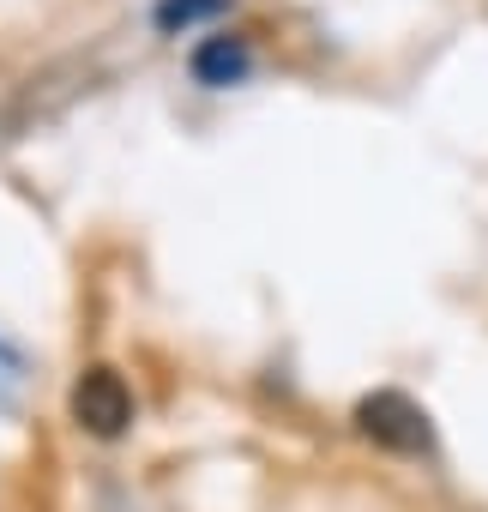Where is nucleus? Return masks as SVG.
<instances>
[{
    "label": "nucleus",
    "instance_id": "nucleus-2",
    "mask_svg": "<svg viewBox=\"0 0 488 512\" xmlns=\"http://www.w3.org/2000/svg\"><path fill=\"white\" fill-rule=\"evenodd\" d=\"M73 422H79L85 434H97V440L127 434V422H133V392H127V380H121L115 368L79 374V386H73Z\"/></svg>",
    "mask_w": 488,
    "mask_h": 512
},
{
    "label": "nucleus",
    "instance_id": "nucleus-4",
    "mask_svg": "<svg viewBox=\"0 0 488 512\" xmlns=\"http://www.w3.org/2000/svg\"><path fill=\"white\" fill-rule=\"evenodd\" d=\"M229 13V0H157V25L163 31H193L199 19Z\"/></svg>",
    "mask_w": 488,
    "mask_h": 512
},
{
    "label": "nucleus",
    "instance_id": "nucleus-1",
    "mask_svg": "<svg viewBox=\"0 0 488 512\" xmlns=\"http://www.w3.org/2000/svg\"><path fill=\"white\" fill-rule=\"evenodd\" d=\"M356 428H362L374 446L404 452V458H416V452H428V446H434L428 416H422L404 392H374V398H362V404H356Z\"/></svg>",
    "mask_w": 488,
    "mask_h": 512
},
{
    "label": "nucleus",
    "instance_id": "nucleus-3",
    "mask_svg": "<svg viewBox=\"0 0 488 512\" xmlns=\"http://www.w3.org/2000/svg\"><path fill=\"white\" fill-rule=\"evenodd\" d=\"M193 79H199V85H235V79H248V43L211 37V43L193 55Z\"/></svg>",
    "mask_w": 488,
    "mask_h": 512
}]
</instances>
